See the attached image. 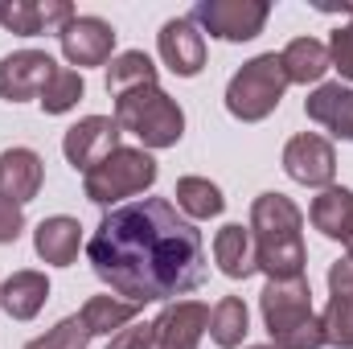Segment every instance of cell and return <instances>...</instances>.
<instances>
[{
	"mask_svg": "<svg viewBox=\"0 0 353 349\" xmlns=\"http://www.w3.org/2000/svg\"><path fill=\"white\" fill-rule=\"evenodd\" d=\"M87 259L90 271L132 304L189 296L205 279L201 230L165 197H136L107 210L87 243Z\"/></svg>",
	"mask_w": 353,
	"mask_h": 349,
	"instance_id": "1",
	"label": "cell"
},
{
	"mask_svg": "<svg viewBox=\"0 0 353 349\" xmlns=\"http://www.w3.org/2000/svg\"><path fill=\"white\" fill-rule=\"evenodd\" d=\"M304 214L283 193H259L251 201V239H255V263L267 279H296L304 275Z\"/></svg>",
	"mask_w": 353,
	"mask_h": 349,
	"instance_id": "2",
	"label": "cell"
},
{
	"mask_svg": "<svg viewBox=\"0 0 353 349\" xmlns=\"http://www.w3.org/2000/svg\"><path fill=\"white\" fill-rule=\"evenodd\" d=\"M259 308H263V329L271 333L275 349L325 346V329H321V317L312 312V288H308L304 275H296V279H267Z\"/></svg>",
	"mask_w": 353,
	"mask_h": 349,
	"instance_id": "3",
	"label": "cell"
},
{
	"mask_svg": "<svg viewBox=\"0 0 353 349\" xmlns=\"http://www.w3.org/2000/svg\"><path fill=\"white\" fill-rule=\"evenodd\" d=\"M119 132H132L144 148H173L185 136V111L161 87H136L115 99Z\"/></svg>",
	"mask_w": 353,
	"mask_h": 349,
	"instance_id": "4",
	"label": "cell"
},
{
	"mask_svg": "<svg viewBox=\"0 0 353 349\" xmlns=\"http://www.w3.org/2000/svg\"><path fill=\"white\" fill-rule=\"evenodd\" d=\"M157 161L148 157V148H115L103 165H94L87 177H83V193L94 206H107L115 210L119 201L128 206V197L144 193L157 185Z\"/></svg>",
	"mask_w": 353,
	"mask_h": 349,
	"instance_id": "5",
	"label": "cell"
},
{
	"mask_svg": "<svg viewBox=\"0 0 353 349\" xmlns=\"http://www.w3.org/2000/svg\"><path fill=\"white\" fill-rule=\"evenodd\" d=\"M283 90H288V74H283L279 54H259V58H251L230 79V87H226V111L234 119H243V123H259V119H267L279 107Z\"/></svg>",
	"mask_w": 353,
	"mask_h": 349,
	"instance_id": "6",
	"label": "cell"
},
{
	"mask_svg": "<svg viewBox=\"0 0 353 349\" xmlns=\"http://www.w3.org/2000/svg\"><path fill=\"white\" fill-rule=\"evenodd\" d=\"M271 17L267 0H201L193 8V25H201L210 37H222V41H251L259 37Z\"/></svg>",
	"mask_w": 353,
	"mask_h": 349,
	"instance_id": "7",
	"label": "cell"
},
{
	"mask_svg": "<svg viewBox=\"0 0 353 349\" xmlns=\"http://www.w3.org/2000/svg\"><path fill=\"white\" fill-rule=\"evenodd\" d=\"M283 173L292 177L296 185H308V189H329L333 177H337V152L325 136L316 132H300L288 140L283 148Z\"/></svg>",
	"mask_w": 353,
	"mask_h": 349,
	"instance_id": "8",
	"label": "cell"
},
{
	"mask_svg": "<svg viewBox=\"0 0 353 349\" xmlns=\"http://www.w3.org/2000/svg\"><path fill=\"white\" fill-rule=\"evenodd\" d=\"M119 123L115 115H87L79 119L74 128H66V140H62V152L66 161L79 169V173H90L94 165H103L115 148H119Z\"/></svg>",
	"mask_w": 353,
	"mask_h": 349,
	"instance_id": "9",
	"label": "cell"
},
{
	"mask_svg": "<svg viewBox=\"0 0 353 349\" xmlns=\"http://www.w3.org/2000/svg\"><path fill=\"white\" fill-rule=\"evenodd\" d=\"M54 70H58V62L41 50H17V54L0 58V99H8V103L41 99Z\"/></svg>",
	"mask_w": 353,
	"mask_h": 349,
	"instance_id": "10",
	"label": "cell"
},
{
	"mask_svg": "<svg viewBox=\"0 0 353 349\" xmlns=\"http://www.w3.org/2000/svg\"><path fill=\"white\" fill-rule=\"evenodd\" d=\"M152 349H197L201 333H210V308L201 300H173L152 321Z\"/></svg>",
	"mask_w": 353,
	"mask_h": 349,
	"instance_id": "11",
	"label": "cell"
},
{
	"mask_svg": "<svg viewBox=\"0 0 353 349\" xmlns=\"http://www.w3.org/2000/svg\"><path fill=\"white\" fill-rule=\"evenodd\" d=\"M58 41H62V54H66L70 66H79V70L83 66H103L115 50V29L103 17H74L58 33Z\"/></svg>",
	"mask_w": 353,
	"mask_h": 349,
	"instance_id": "12",
	"label": "cell"
},
{
	"mask_svg": "<svg viewBox=\"0 0 353 349\" xmlns=\"http://www.w3.org/2000/svg\"><path fill=\"white\" fill-rule=\"evenodd\" d=\"M70 21H74V8L66 0H12V4H0V25L8 33H21V37L62 33Z\"/></svg>",
	"mask_w": 353,
	"mask_h": 349,
	"instance_id": "13",
	"label": "cell"
},
{
	"mask_svg": "<svg viewBox=\"0 0 353 349\" xmlns=\"http://www.w3.org/2000/svg\"><path fill=\"white\" fill-rule=\"evenodd\" d=\"M157 46H161V58H165V66L173 74H181V79L201 74V66H205V37L197 33V25L189 17L165 21L161 33H157Z\"/></svg>",
	"mask_w": 353,
	"mask_h": 349,
	"instance_id": "14",
	"label": "cell"
},
{
	"mask_svg": "<svg viewBox=\"0 0 353 349\" xmlns=\"http://www.w3.org/2000/svg\"><path fill=\"white\" fill-rule=\"evenodd\" d=\"M46 181V165L33 148H8L0 157V197L12 206H25L41 193Z\"/></svg>",
	"mask_w": 353,
	"mask_h": 349,
	"instance_id": "15",
	"label": "cell"
},
{
	"mask_svg": "<svg viewBox=\"0 0 353 349\" xmlns=\"http://www.w3.org/2000/svg\"><path fill=\"white\" fill-rule=\"evenodd\" d=\"M79 247H83L79 218L54 214V218H41L37 230H33V251H37V259L50 263V267H70L79 259Z\"/></svg>",
	"mask_w": 353,
	"mask_h": 349,
	"instance_id": "16",
	"label": "cell"
},
{
	"mask_svg": "<svg viewBox=\"0 0 353 349\" xmlns=\"http://www.w3.org/2000/svg\"><path fill=\"white\" fill-rule=\"evenodd\" d=\"M304 111L312 123L329 128L337 140H353V90L341 83H321L304 99Z\"/></svg>",
	"mask_w": 353,
	"mask_h": 349,
	"instance_id": "17",
	"label": "cell"
},
{
	"mask_svg": "<svg viewBox=\"0 0 353 349\" xmlns=\"http://www.w3.org/2000/svg\"><path fill=\"white\" fill-rule=\"evenodd\" d=\"M46 300H50V279H46V271L25 267V271H12V275L0 283V308H4L12 321H33V317L46 308Z\"/></svg>",
	"mask_w": 353,
	"mask_h": 349,
	"instance_id": "18",
	"label": "cell"
},
{
	"mask_svg": "<svg viewBox=\"0 0 353 349\" xmlns=\"http://www.w3.org/2000/svg\"><path fill=\"white\" fill-rule=\"evenodd\" d=\"M214 263H218V271H222L226 279H251V275L259 271L251 226L226 222V226L214 235Z\"/></svg>",
	"mask_w": 353,
	"mask_h": 349,
	"instance_id": "19",
	"label": "cell"
},
{
	"mask_svg": "<svg viewBox=\"0 0 353 349\" xmlns=\"http://www.w3.org/2000/svg\"><path fill=\"white\" fill-rule=\"evenodd\" d=\"M308 218H312V226H316L325 239L350 243L353 239V189H345V185L321 189V197H312Z\"/></svg>",
	"mask_w": 353,
	"mask_h": 349,
	"instance_id": "20",
	"label": "cell"
},
{
	"mask_svg": "<svg viewBox=\"0 0 353 349\" xmlns=\"http://www.w3.org/2000/svg\"><path fill=\"white\" fill-rule=\"evenodd\" d=\"M279 62H283L288 83H300V87L321 83L325 70H333V62H329V46L316 41V37H296V41H288V50L279 54Z\"/></svg>",
	"mask_w": 353,
	"mask_h": 349,
	"instance_id": "21",
	"label": "cell"
},
{
	"mask_svg": "<svg viewBox=\"0 0 353 349\" xmlns=\"http://www.w3.org/2000/svg\"><path fill=\"white\" fill-rule=\"evenodd\" d=\"M176 197V210L189 218V222H205V218H218L222 210H226V197H222V189L214 185V181H205V177H181L173 189Z\"/></svg>",
	"mask_w": 353,
	"mask_h": 349,
	"instance_id": "22",
	"label": "cell"
},
{
	"mask_svg": "<svg viewBox=\"0 0 353 349\" xmlns=\"http://www.w3.org/2000/svg\"><path fill=\"white\" fill-rule=\"evenodd\" d=\"M136 308L140 304H132V300H115V296H90L87 304H83V325H87L90 337H115L119 329H128L132 321H136Z\"/></svg>",
	"mask_w": 353,
	"mask_h": 349,
	"instance_id": "23",
	"label": "cell"
},
{
	"mask_svg": "<svg viewBox=\"0 0 353 349\" xmlns=\"http://www.w3.org/2000/svg\"><path fill=\"white\" fill-rule=\"evenodd\" d=\"M136 87H157V66H152V58L144 50H123L107 66V90L119 99L123 90H136Z\"/></svg>",
	"mask_w": 353,
	"mask_h": 349,
	"instance_id": "24",
	"label": "cell"
},
{
	"mask_svg": "<svg viewBox=\"0 0 353 349\" xmlns=\"http://www.w3.org/2000/svg\"><path fill=\"white\" fill-rule=\"evenodd\" d=\"M247 325H251V317H247V304L239 296H222L210 308V337H214V346L239 349L243 337H247Z\"/></svg>",
	"mask_w": 353,
	"mask_h": 349,
	"instance_id": "25",
	"label": "cell"
},
{
	"mask_svg": "<svg viewBox=\"0 0 353 349\" xmlns=\"http://www.w3.org/2000/svg\"><path fill=\"white\" fill-rule=\"evenodd\" d=\"M87 94V83H83V74L79 70H66V66H58L54 70V79L46 83V90H41V111L46 115H66L70 107H79V99Z\"/></svg>",
	"mask_w": 353,
	"mask_h": 349,
	"instance_id": "26",
	"label": "cell"
},
{
	"mask_svg": "<svg viewBox=\"0 0 353 349\" xmlns=\"http://www.w3.org/2000/svg\"><path fill=\"white\" fill-rule=\"evenodd\" d=\"M321 329H325V346L353 349V296H329L321 312Z\"/></svg>",
	"mask_w": 353,
	"mask_h": 349,
	"instance_id": "27",
	"label": "cell"
},
{
	"mask_svg": "<svg viewBox=\"0 0 353 349\" xmlns=\"http://www.w3.org/2000/svg\"><path fill=\"white\" fill-rule=\"evenodd\" d=\"M87 341H90V333H87V325H83V317H66L46 337L29 341L25 349H87Z\"/></svg>",
	"mask_w": 353,
	"mask_h": 349,
	"instance_id": "28",
	"label": "cell"
},
{
	"mask_svg": "<svg viewBox=\"0 0 353 349\" xmlns=\"http://www.w3.org/2000/svg\"><path fill=\"white\" fill-rule=\"evenodd\" d=\"M329 62H333V70L341 79L353 83V25L333 29V37H329Z\"/></svg>",
	"mask_w": 353,
	"mask_h": 349,
	"instance_id": "29",
	"label": "cell"
},
{
	"mask_svg": "<svg viewBox=\"0 0 353 349\" xmlns=\"http://www.w3.org/2000/svg\"><path fill=\"white\" fill-rule=\"evenodd\" d=\"M152 337H157V329L148 321H132L128 329H119L107 341V349H152Z\"/></svg>",
	"mask_w": 353,
	"mask_h": 349,
	"instance_id": "30",
	"label": "cell"
},
{
	"mask_svg": "<svg viewBox=\"0 0 353 349\" xmlns=\"http://www.w3.org/2000/svg\"><path fill=\"white\" fill-rule=\"evenodd\" d=\"M21 230H25V214H21V206H12V201L0 197V243H17Z\"/></svg>",
	"mask_w": 353,
	"mask_h": 349,
	"instance_id": "31",
	"label": "cell"
},
{
	"mask_svg": "<svg viewBox=\"0 0 353 349\" xmlns=\"http://www.w3.org/2000/svg\"><path fill=\"white\" fill-rule=\"evenodd\" d=\"M329 296H353V255L329 267Z\"/></svg>",
	"mask_w": 353,
	"mask_h": 349,
	"instance_id": "32",
	"label": "cell"
},
{
	"mask_svg": "<svg viewBox=\"0 0 353 349\" xmlns=\"http://www.w3.org/2000/svg\"><path fill=\"white\" fill-rule=\"evenodd\" d=\"M247 349H275V346H247Z\"/></svg>",
	"mask_w": 353,
	"mask_h": 349,
	"instance_id": "33",
	"label": "cell"
},
{
	"mask_svg": "<svg viewBox=\"0 0 353 349\" xmlns=\"http://www.w3.org/2000/svg\"><path fill=\"white\" fill-rule=\"evenodd\" d=\"M345 247H350V255H353V239H350V243H345Z\"/></svg>",
	"mask_w": 353,
	"mask_h": 349,
	"instance_id": "34",
	"label": "cell"
},
{
	"mask_svg": "<svg viewBox=\"0 0 353 349\" xmlns=\"http://www.w3.org/2000/svg\"><path fill=\"white\" fill-rule=\"evenodd\" d=\"M350 17H353V4H350Z\"/></svg>",
	"mask_w": 353,
	"mask_h": 349,
	"instance_id": "35",
	"label": "cell"
}]
</instances>
